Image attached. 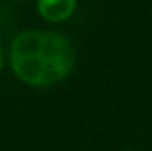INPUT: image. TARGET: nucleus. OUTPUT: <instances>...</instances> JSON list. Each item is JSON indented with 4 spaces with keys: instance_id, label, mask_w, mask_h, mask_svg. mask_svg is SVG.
Returning a JSON list of instances; mask_svg holds the SVG:
<instances>
[{
    "instance_id": "f257e3e1",
    "label": "nucleus",
    "mask_w": 152,
    "mask_h": 151,
    "mask_svg": "<svg viewBox=\"0 0 152 151\" xmlns=\"http://www.w3.org/2000/svg\"><path fill=\"white\" fill-rule=\"evenodd\" d=\"M71 39L53 30H23L12 39L9 62L23 84L48 87L62 82L75 68Z\"/></svg>"
},
{
    "instance_id": "20e7f679",
    "label": "nucleus",
    "mask_w": 152,
    "mask_h": 151,
    "mask_svg": "<svg viewBox=\"0 0 152 151\" xmlns=\"http://www.w3.org/2000/svg\"><path fill=\"white\" fill-rule=\"evenodd\" d=\"M124 151H133V150H124Z\"/></svg>"
},
{
    "instance_id": "7ed1b4c3",
    "label": "nucleus",
    "mask_w": 152,
    "mask_h": 151,
    "mask_svg": "<svg viewBox=\"0 0 152 151\" xmlns=\"http://www.w3.org/2000/svg\"><path fill=\"white\" fill-rule=\"evenodd\" d=\"M4 66H5V50H4V46L0 44V71L4 70Z\"/></svg>"
},
{
    "instance_id": "f03ea898",
    "label": "nucleus",
    "mask_w": 152,
    "mask_h": 151,
    "mask_svg": "<svg viewBox=\"0 0 152 151\" xmlns=\"http://www.w3.org/2000/svg\"><path fill=\"white\" fill-rule=\"evenodd\" d=\"M36 7L48 23H62L75 14L78 0H36Z\"/></svg>"
}]
</instances>
